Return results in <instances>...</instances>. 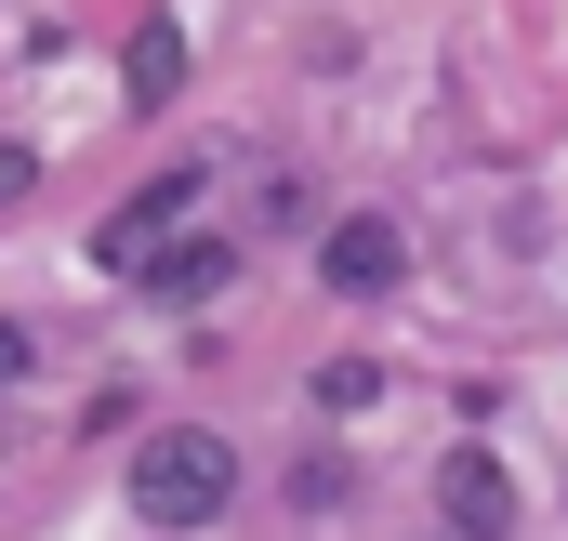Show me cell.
<instances>
[{"label":"cell","instance_id":"obj_9","mask_svg":"<svg viewBox=\"0 0 568 541\" xmlns=\"http://www.w3.org/2000/svg\"><path fill=\"white\" fill-rule=\"evenodd\" d=\"M27 357H40V330H27V317H0V397L27 384Z\"/></svg>","mask_w":568,"mask_h":541},{"label":"cell","instance_id":"obj_10","mask_svg":"<svg viewBox=\"0 0 568 541\" xmlns=\"http://www.w3.org/2000/svg\"><path fill=\"white\" fill-rule=\"evenodd\" d=\"M27 185H40V159H27V145H0V198H27Z\"/></svg>","mask_w":568,"mask_h":541},{"label":"cell","instance_id":"obj_2","mask_svg":"<svg viewBox=\"0 0 568 541\" xmlns=\"http://www.w3.org/2000/svg\"><path fill=\"white\" fill-rule=\"evenodd\" d=\"M424 502H436L449 541H516V462L463 436V449H436V489H424Z\"/></svg>","mask_w":568,"mask_h":541},{"label":"cell","instance_id":"obj_5","mask_svg":"<svg viewBox=\"0 0 568 541\" xmlns=\"http://www.w3.org/2000/svg\"><path fill=\"white\" fill-rule=\"evenodd\" d=\"M120 80H133V106H172V93H185V27H172V13H145V27H133Z\"/></svg>","mask_w":568,"mask_h":541},{"label":"cell","instance_id":"obj_3","mask_svg":"<svg viewBox=\"0 0 568 541\" xmlns=\"http://www.w3.org/2000/svg\"><path fill=\"white\" fill-rule=\"evenodd\" d=\"M317 277H331L344 304H384V290L410 277V225H397V212H331V225H317Z\"/></svg>","mask_w":568,"mask_h":541},{"label":"cell","instance_id":"obj_7","mask_svg":"<svg viewBox=\"0 0 568 541\" xmlns=\"http://www.w3.org/2000/svg\"><path fill=\"white\" fill-rule=\"evenodd\" d=\"M384 397V370H371V357H331V370H317V409H331V422H344V409H371Z\"/></svg>","mask_w":568,"mask_h":541},{"label":"cell","instance_id":"obj_4","mask_svg":"<svg viewBox=\"0 0 568 541\" xmlns=\"http://www.w3.org/2000/svg\"><path fill=\"white\" fill-rule=\"evenodd\" d=\"M225 277H239V238H159V252H145V290H159V304H212Z\"/></svg>","mask_w":568,"mask_h":541},{"label":"cell","instance_id":"obj_6","mask_svg":"<svg viewBox=\"0 0 568 541\" xmlns=\"http://www.w3.org/2000/svg\"><path fill=\"white\" fill-rule=\"evenodd\" d=\"M344 502H357V462L344 449H304L291 462V516H344Z\"/></svg>","mask_w":568,"mask_h":541},{"label":"cell","instance_id":"obj_1","mask_svg":"<svg viewBox=\"0 0 568 541\" xmlns=\"http://www.w3.org/2000/svg\"><path fill=\"white\" fill-rule=\"evenodd\" d=\"M133 516L159 541H212L225 516H239V449L212 436V422H159L133 449Z\"/></svg>","mask_w":568,"mask_h":541},{"label":"cell","instance_id":"obj_8","mask_svg":"<svg viewBox=\"0 0 568 541\" xmlns=\"http://www.w3.org/2000/svg\"><path fill=\"white\" fill-rule=\"evenodd\" d=\"M252 212H265V225H291V238H304V225H317V185H304V172H265V198H252Z\"/></svg>","mask_w":568,"mask_h":541}]
</instances>
